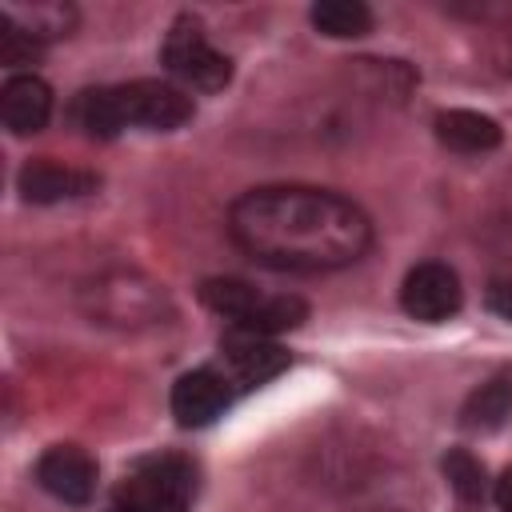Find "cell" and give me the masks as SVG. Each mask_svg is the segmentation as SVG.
Returning <instances> with one entry per match:
<instances>
[{
    "label": "cell",
    "instance_id": "obj_1",
    "mask_svg": "<svg viewBox=\"0 0 512 512\" xmlns=\"http://www.w3.org/2000/svg\"><path fill=\"white\" fill-rule=\"evenodd\" d=\"M228 236L276 272H336L368 256L372 220L340 192L308 184H264L232 200Z\"/></svg>",
    "mask_w": 512,
    "mask_h": 512
},
{
    "label": "cell",
    "instance_id": "obj_2",
    "mask_svg": "<svg viewBox=\"0 0 512 512\" xmlns=\"http://www.w3.org/2000/svg\"><path fill=\"white\" fill-rule=\"evenodd\" d=\"M192 112H196L192 96L168 80H128V84L84 88L72 100V120L96 140H112L124 128L172 132L188 124Z\"/></svg>",
    "mask_w": 512,
    "mask_h": 512
},
{
    "label": "cell",
    "instance_id": "obj_3",
    "mask_svg": "<svg viewBox=\"0 0 512 512\" xmlns=\"http://www.w3.org/2000/svg\"><path fill=\"white\" fill-rule=\"evenodd\" d=\"M200 304L212 308L216 316L232 320V328H248V332H288L300 328L308 320V304L292 292H264L248 280L236 276H212L200 284Z\"/></svg>",
    "mask_w": 512,
    "mask_h": 512
},
{
    "label": "cell",
    "instance_id": "obj_4",
    "mask_svg": "<svg viewBox=\"0 0 512 512\" xmlns=\"http://www.w3.org/2000/svg\"><path fill=\"white\" fill-rule=\"evenodd\" d=\"M196 500V468L188 456L164 452L144 456L116 484V512H192Z\"/></svg>",
    "mask_w": 512,
    "mask_h": 512
},
{
    "label": "cell",
    "instance_id": "obj_5",
    "mask_svg": "<svg viewBox=\"0 0 512 512\" xmlns=\"http://www.w3.org/2000/svg\"><path fill=\"white\" fill-rule=\"evenodd\" d=\"M160 64L184 92H220L232 80V60L212 48L196 16H176L164 44H160Z\"/></svg>",
    "mask_w": 512,
    "mask_h": 512
},
{
    "label": "cell",
    "instance_id": "obj_6",
    "mask_svg": "<svg viewBox=\"0 0 512 512\" xmlns=\"http://www.w3.org/2000/svg\"><path fill=\"white\" fill-rule=\"evenodd\" d=\"M84 308L100 324L140 328V324H156L160 316H168V296L160 284L136 272H108L84 288Z\"/></svg>",
    "mask_w": 512,
    "mask_h": 512
},
{
    "label": "cell",
    "instance_id": "obj_7",
    "mask_svg": "<svg viewBox=\"0 0 512 512\" xmlns=\"http://www.w3.org/2000/svg\"><path fill=\"white\" fill-rule=\"evenodd\" d=\"M400 304L412 320H424V324H440L448 316L460 312L464 304V288H460V276L440 264V260H424L416 268H408L404 284H400Z\"/></svg>",
    "mask_w": 512,
    "mask_h": 512
},
{
    "label": "cell",
    "instance_id": "obj_8",
    "mask_svg": "<svg viewBox=\"0 0 512 512\" xmlns=\"http://www.w3.org/2000/svg\"><path fill=\"white\" fill-rule=\"evenodd\" d=\"M220 356H224V376L240 388H260L292 364V356L272 336L248 328H228L220 336Z\"/></svg>",
    "mask_w": 512,
    "mask_h": 512
},
{
    "label": "cell",
    "instance_id": "obj_9",
    "mask_svg": "<svg viewBox=\"0 0 512 512\" xmlns=\"http://www.w3.org/2000/svg\"><path fill=\"white\" fill-rule=\"evenodd\" d=\"M232 404V380L216 368H192L172 384V416L180 428H204Z\"/></svg>",
    "mask_w": 512,
    "mask_h": 512
},
{
    "label": "cell",
    "instance_id": "obj_10",
    "mask_svg": "<svg viewBox=\"0 0 512 512\" xmlns=\"http://www.w3.org/2000/svg\"><path fill=\"white\" fill-rule=\"evenodd\" d=\"M96 476H100L96 460L76 444H56L36 460L40 488L64 504H88L96 492Z\"/></svg>",
    "mask_w": 512,
    "mask_h": 512
},
{
    "label": "cell",
    "instance_id": "obj_11",
    "mask_svg": "<svg viewBox=\"0 0 512 512\" xmlns=\"http://www.w3.org/2000/svg\"><path fill=\"white\" fill-rule=\"evenodd\" d=\"M16 188L28 204H60V200H80L100 188V176L88 168H72L60 160H28L16 172Z\"/></svg>",
    "mask_w": 512,
    "mask_h": 512
},
{
    "label": "cell",
    "instance_id": "obj_12",
    "mask_svg": "<svg viewBox=\"0 0 512 512\" xmlns=\"http://www.w3.org/2000/svg\"><path fill=\"white\" fill-rule=\"evenodd\" d=\"M0 116H4V128L16 132V136L40 132L52 116V88L36 72L8 76L4 88H0Z\"/></svg>",
    "mask_w": 512,
    "mask_h": 512
},
{
    "label": "cell",
    "instance_id": "obj_13",
    "mask_svg": "<svg viewBox=\"0 0 512 512\" xmlns=\"http://www.w3.org/2000/svg\"><path fill=\"white\" fill-rule=\"evenodd\" d=\"M436 140L452 152H464V156H476V152H492L500 144V124L484 112H472V108H448V112H436Z\"/></svg>",
    "mask_w": 512,
    "mask_h": 512
},
{
    "label": "cell",
    "instance_id": "obj_14",
    "mask_svg": "<svg viewBox=\"0 0 512 512\" xmlns=\"http://www.w3.org/2000/svg\"><path fill=\"white\" fill-rule=\"evenodd\" d=\"M508 412H512V368H500L464 400L460 424L472 432H492L508 420Z\"/></svg>",
    "mask_w": 512,
    "mask_h": 512
},
{
    "label": "cell",
    "instance_id": "obj_15",
    "mask_svg": "<svg viewBox=\"0 0 512 512\" xmlns=\"http://www.w3.org/2000/svg\"><path fill=\"white\" fill-rule=\"evenodd\" d=\"M312 28L332 40H356L372 32V8L360 0H320L312 4Z\"/></svg>",
    "mask_w": 512,
    "mask_h": 512
},
{
    "label": "cell",
    "instance_id": "obj_16",
    "mask_svg": "<svg viewBox=\"0 0 512 512\" xmlns=\"http://www.w3.org/2000/svg\"><path fill=\"white\" fill-rule=\"evenodd\" d=\"M8 12L24 32H32L40 44L52 40V36H68L72 24H76V12L68 4H56V0H44V4H32V12H20V8H0Z\"/></svg>",
    "mask_w": 512,
    "mask_h": 512
},
{
    "label": "cell",
    "instance_id": "obj_17",
    "mask_svg": "<svg viewBox=\"0 0 512 512\" xmlns=\"http://www.w3.org/2000/svg\"><path fill=\"white\" fill-rule=\"evenodd\" d=\"M444 476H448V484H452V492H456L460 500H484V492H488L484 464H480L468 448H452V452L444 456Z\"/></svg>",
    "mask_w": 512,
    "mask_h": 512
},
{
    "label": "cell",
    "instance_id": "obj_18",
    "mask_svg": "<svg viewBox=\"0 0 512 512\" xmlns=\"http://www.w3.org/2000/svg\"><path fill=\"white\" fill-rule=\"evenodd\" d=\"M40 52H44V44L32 32H24L8 12H0V64L20 68V64H32Z\"/></svg>",
    "mask_w": 512,
    "mask_h": 512
},
{
    "label": "cell",
    "instance_id": "obj_19",
    "mask_svg": "<svg viewBox=\"0 0 512 512\" xmlns=\"http://www.w3.org/2000/svg\"><path fill=\"white\" fill-rule=\"evenodd\" d=\"M488 308H492L496 316L512 320V284H508V280H496V284L488 288Z\"/></svg>",
    "mask_w": 512,
    "mask_h": 512
},
{
    "label": "cell",
    "instance_id": "obj_20",
    "mask_svg": "<svg viewBox=\"0 0 512 512\" xmlns=\"http://www.w3.org/2000/svg\"><path fill=\"white\" fill-rule=\"evenodd\" d=\"M492 500H496L500 512H512V468L500 472V480H496V488H492Z\"/></svg>",
    "mask_w": 512,
    "mask_h": 512
}]
</instances>
